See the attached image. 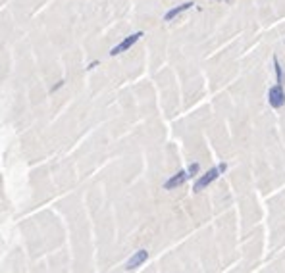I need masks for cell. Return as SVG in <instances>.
I'll list each match as a JSON object with an SVG mask.
<instances>
[{"instance_id":"3","label":"cell","mask_w":285,"mask_h":273,"mask_svg":"<svg viewBox=\"0 0 285 273\" xmlns=\"http://www.w3.org/2000/svg\"><path fill=\"white\" fill-rule=\"evenodd\" d=\"M268 104L272 108H282L285 104V91L280 83L270 87V91H268Z\"/></svg>"},{"instance_id":"10","label":"cell","mask_w":285,"mask_h":273,"mask_svg":"<svg viewBox=\"0 0 285 273\" xmlns=\"http://www.w3.org/2000/svg\"><path fill=\"white\" fill-rule=\"evenodd\" d=\"M96 66H98V60H96V62H93V64H89V68H87V70H93V68H96Z\"/></svg>"},{"instance_id":"7","label":"cell","mask_w":285,"mask_h":273,"mask_svg":"<svg viewBox=\"0 0 285 273\" xmlns=\"http://www.w3.org/2000/svg\"><path fill=\"white\" fill-rule=\"evenodd\" d=\"M187 173H189V177H195V175L199 173V164H191V165L187 167Z\"/></svg>"},{"instance_id":"8","label":"cell","mask_w":285,"mask_h":273,"mask_svg":"<svg viewBox=\"0 0 285 273\" xmlns=\"http://www.w3.org/2000/svg\"><path fill=\"white\" fill-rule=\"evenodd\" d=\"M274 68H276V75H278V83L282 85V68H280V62H278V58H274Z\"/></svg>"},{"instance_id":"6","label":"cell","mask_w":285,"mask_h":273,"mask_svg":"<svg viewBox=\"0 0 285 273\" xmlns=\"http://www.w3.org/2000/svg\"><path fill=\"white\" fill-rule=\"evenodd\" d=\"M191 6H195L193 2H185V4H179V6H175V8H171V10H168L166 12V16H164V21H173L179 14H183V12H187Z\"/></svg>"},{"instance_id":"4","label":"cell","mask_w":285,"mask_h":273,"mask_svg":"<svg viewBox=\"0 0 285 273\" xmlns=\"http://www.w3.org/2000/svg\"><path fill=\"white\" fill-rule=\"evenodd\" d=\"M149 260V252L145 250V248H141V250H137L129 260H127V264H125V270L127 272H133V270H137V268H141L145 262Z\"/></svg>"},{"instance_id":"5","label":"cell","mask_w":285,"mask_h":273,"mask_svg":"<svg viewBox=\"0 0 285 273\" xmlns=\"http://www.w3.org/2000/svg\"><path fill=\"white\" fill-rule=\"evenodd\" d=\"M189 179V173H187V169H181V171H177L175 175H171L166 183H164V189L166 191H171V189H177V187H181L185 181Z\"/></svg>"},{"instance_id":"11","label":"cell","mask_w":285,"mask_h":273,"mask_svg":"<svg viewBox=\"0 0 285 273\" xmlns=\"http://www.w3.org/2000/svg\"><path fill=\"white\" fill-rule=\"evenodd\" d=\"M218 2H226V0H218Z\"/></svg>"},{"instance_id":"1","label":"cell","mask_w":285,"mask_h":273,"mask_svg":"<svg viewBox=\"0 0 285 273\" xmlns=\"http://www.w3.org/2000/svg\"><path fill=\"white\" fill-rule=\"evenodd\" d=\"M228 169V164H220V165H216V167H212V169H208L204 175H201L199 179H197V183H195V187H193V191L195 193H201L204 191L208 185H212L218 177H220V173H224Z\"/></svg>"},{"instance_id":"2","label":"cell","mask_w":285,"mask_h":273,"mask_svg":"<svg viewBox=\"0 0 285 273\" xmlns=\"http://www.w3.org/2000/svg\"><path fill=\"white\" fill-rule=\"evenodd\" d=\"M141 37H143V31L131 33L129 37H125L123 40H120V42H118V44H116V46L110 50V56H120L122 52H127V50H129V48H131V46H133L137 40L141 39Z\"/></svg>"},{"instance_id":"9","label":"cell","mask_w":285,"mask_h":273,"mask_svg":"<svg viewBox=\"0 0 285 273\" xmlns=\"http://www.w3.org/2000/svg\"><path fill=\"white\" fill-rule=\"evenodd\" d=\"M64 83H66V81H64V79H62V81H58V83H56V85H54V87H52V89H50V92H56V91H58V89H62V87H64Z\"/></svg>"}]
</instances>
